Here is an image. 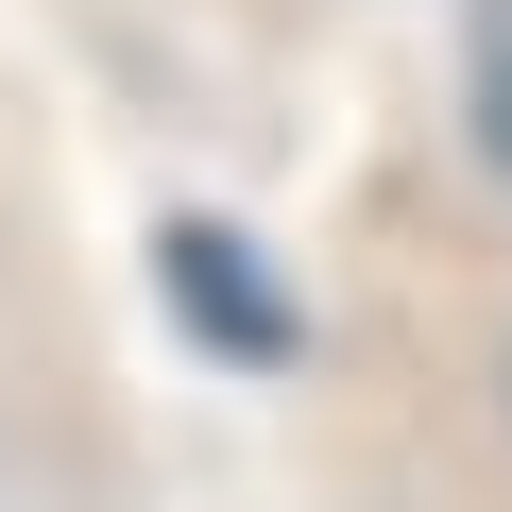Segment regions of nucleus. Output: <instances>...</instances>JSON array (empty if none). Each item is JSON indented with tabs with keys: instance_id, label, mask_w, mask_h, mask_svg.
I'll list each match as a JSON object with an SVG mask.
<instances>
[{
	"instance_id": "f257e3e1",
	"label": "nucleus",
	"mask_w": 512,
	"mask_h": 512,
	"mask_svg": "<svg viewBox=\"0 0 512 512\" xmlns=\"http://www.w3.org/2000/svg\"><path fill=\"white\" fill-rule=\"evenodd\" d=\"M478 154L512 171V0H495V18H478Z\"/></svg>"
}]
</instances>
